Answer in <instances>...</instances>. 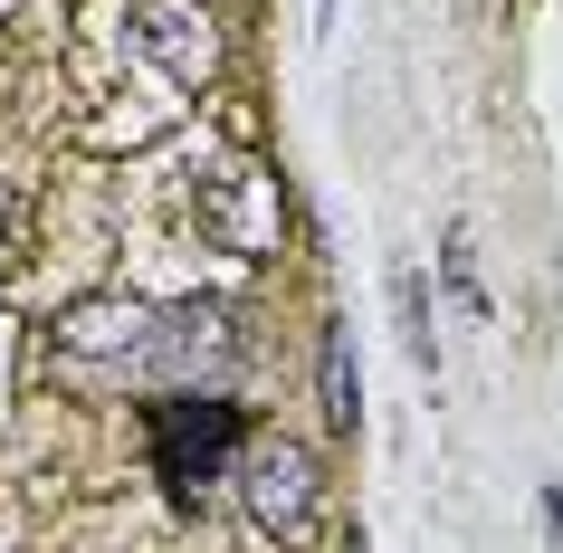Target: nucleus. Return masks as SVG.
<instances>
[{
  "label": "nucleus",
  "mask_w": 563,
  "mask_h": 553,
  "mask_svg": "<svg viewBox=\"0 0 563 553\" xmlns=\"http://www.w3.org/2000/svg\"><path fill=\"white\" fill-rule=\"evenodd\" d=\"M239 439H249V420H239V401H220V391H173V401H153V467L173 477V496H201L210 477L239 458Z\"/></svg>",
  "instance_id": "1"
},
{
  "label": "nucleus",
  "mask_w": 563,
  "mask_h": 553,
  "mask_svg": "<svg viewBox=\"0 0 563 553\" xmlns=\"http://www.w3.org/2000/svg\"><path fill=\"white\" fill-rule=\"evenodd\" d=\"M239 487H249L258 534H277V544H306V534H316L325 487H316V458H306L297 439H258V449L239 458Z\"/></svg>",
  "instance_id": "2"
},
{
  "label": "nucleus",
  "mask_w": 563,
  "mask_h": 553,
  "mask_svg": "<svg viewBox=\"0 0 563 553\" xmlns=\"http://www.w3.org/2000/svg\"><path fill=\"white\" fill-rule=\"evenodd\" d=\"M201 230L220 239V248H239V258H258V248H277V181L249 173V163H220V173H201Z\"/></svg>",
  "instance_id": "3"
},
{
  "label": "nucleus",
  "mask_w": 563,
  "mask_h": 553,
  "mask_svg": "<svg viewBox=\"0 0 563 553\" xmlns=\"http://www.w3.org/2000/svg\"><path fill=\"white\" fill-rule=\"evenodd\" d=\"M134 38H144V48H153L163 67H173L181 87H201V77H210V58H220V38H210V10H201V0H144Z\"/></svg>",
  "instance_id": "4"
},
{
  "label": "nucleus",
  "mask_w": 563,
  "mask_h": 553,
  "mask_svg": "<svg viewBox=\"0 0 563 553\" xmlns=\"http://www.w3.org/2000/svg\"><path fill=\"white\" fill-rule=\"evenodd\" d=\"M220 353H230V306H173V316H153V344H144L153 373L191 381V373H210Z\"/></svg>",
  "instance_id": "5"
},
{
  "label": "nucleus",
  "mask_w": 563,
  "mask_h": 553,
  "mask_svg": "<svg viewBox=\"0 0 563 553\" xmlns=\"http://www.w3.org/2000/svg\"><path fill=\"white\" fill-rule=\"evenodd\" d=\"M58 344H67V353H134V363H144L153 316H144V306H115V296H96V306H67V316H58Z\"/></svg>",
  "instance_id": "6"
},
{
  "label": "nucleus",
  "mask_w": 563,
  "mask_h": 553,
  "mask_svg": "<svg viewBox=\"0 0 563 553\" xmlns=\"http://www.w3.org/2000/svg\"><path fill=\"white\" fill-rule=\"evenodd\" d=\"M325 420L334 430H354L363 401H354V353H344V324H325Z\"/></svg>",
  "instance_id": "7"
},
{
  "label": "nucleus",
  "mask_w": 563,
  "mask_h": 553,
  "mask_svg": "<svg viewBox=\"0 0 563 553\" xmlns=\"http://www.w3.org/2000/svg\"><path fill=\"white\" fill-rule=\"evenodd\" d=\"M544 524H554V544H563V487H554V496H544Z\"/></svg>",
  "instance_id": "8"
}]
</instances>
